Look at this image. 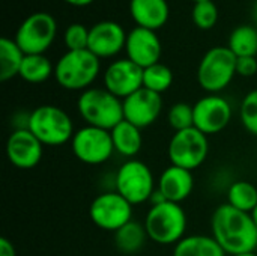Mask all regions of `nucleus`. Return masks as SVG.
Returning a JSON list of instances; mask_svg holds the SVG:
<instances>
[{
	"mask_svg": "<svg viewBox=\"0 0 257 256\" xmlns=\"http://www.w3.org/2000/svg\"><path fill=\"white\" fill-rule=\"evenodd\" d=\"M230 256H257L254 252H250V253H241V255H230Z\"/></svg>",
	"mask_w": 257,
	"mask_h": 256,
	"instance_id": "c9c22d12",
	"label": "nucleus"
},
{
	"mask_svg": "<svg viewBox=\"0 0 257 256\" xmlns=\"http://www.w3.org/2000/svg\"><path fill=\"white\" fill-rule=\"evenodd\" d=\"M114 152H117L122 157L133 158L136 157L142 146H143V136H142V128L133 125L128 121L119 122L113 130H110Z\"/></svg>",
	"mask_w": 257,
	"mask_h": 256,
	"instance_id": "aec40b11",
	"label": "nucleus"
},
{
	"mask_svg": "<svg viewBox=\"0 0 257 256\" xmlns=\"http://www.w3.org/2000/svg\"><path fill=\"white\" fill-rule=\"evenodd\" d=\"M194 189V177L191 170L170 164L166 167L157 183V190L164 196L166 201L181 204L184 202Z\"/></svg>",
	"mask_w": 257,
	"mask_h": 256,
	"instance_id": "a211bd4d",
	"label": "nucleus"
},
{
	"mask_svg": "<svg viewBox=\"0 0 257 256\" xmlns=\"http://www.w3.org/2000/svg\"><path fill=\"white\" fill-rule=\"evenodd\" d=\"M0 256H17L15 246L12 244L11 240L2 237L0 238Z\"/></svg>",
	"mask_w": 257,
	"mask_h": 256,
	"instance_id": "473e14b6",
	"label": "nucleus"
},
{
	"mask_svg": "<svg viewBox=\"0 0 257 256\" xmlns=\"http://www.w3.org/2000/svg\"><path fill=\"white\" fill-rule=\"evenodd\" d=\"M54 75V66L45 54H26L20 68L18 77L32 84L47 81Z\"/></svg>",
	"mask_w": 257,
	"mask_h": 256,
	"instance_id": "5701e85b",
	"label": "nucleus"
},
{
	"mask_svg": "<svg viewBox=\"0 0 257 256\" xmlns=\"http://www.w3.org/2000/svg\"><path fill=\"white\" fill-rule=\"evenodd\" d=\"M101 69L99 57L86 50H68L54 65V78L66 91H86Z\"/></svg>",
	"mask_w": 257,
	"mask_h": 256,
	"instance_id": "7ed1b4c3",
	"label": "nucleus"
},
{
	"mask_svg": "<svg viewBox=\"0 0 257 256\" xmlns=\"http://www.w3.org/2000/svg\"><path fill=\"white\" fill-rule=\"evenodd\" d=\"M63 41L68 50H86L89 42V29L80 23H74L66 27Z\"/></svg>",
	"mask_w": 257,
	"mask_h": 256,
	"instance_id": "7c9ffc66",
	"label": "nucleus"
},
{
	"mask_svg": "<svg viewBox=\"0 0 257 256\" xmlns=\"http://www.w3.org/2000/svg\"><path fill=\"white\" fill-rule=\"evenodd\" d=\"M57 24L48 12H35L29 15L18 27L14 41L24 54H44L53 44Z\"/></svg>",
	"mask_w": 257,
	"mask_h": 256,
	"instance_id": "9d476101",
	"label": "nucleus"
},
{
	"mask_svg": "<svg viewBox=\"0 0 257 256\" xmlns=\"http://www.w3.org/2000/svg\"><path fill=\"white\" fill-rule=\"evenodd\" d=\"M239 116L244 128L257 137V89L250 91L239 107Z\"/></svg>",
	"mask_w": 257,
	"mask_h": 256,
	"instance_id": "c756f323",
	"label": "nucleus"
},
{
	"mask_svg": "<svg viewBox=\"0 0 257 256\" xmlns=\"http://www.w3.org/2000/svg\"><path fill=\"white\" fill-rule=\"evenodd\" d=\"M227 204L239 211L250 213L257 207V186L250 181H235L227 189Z\"/></svg>",
	"mask_w": 257,
	"mask_h": 256,
	"instance_id": "393cba45",
	"label": "nucleus"
},
{
	"mask_svg": "<svg viewBox=\"0 0 257 256\" xmlns=\"http://www.w3.org/2000/svg\"><path fill=\"white\" fill-rule=\"evenodd\" d=\"M172 83H173V72L167 65L161 62L143 69V88L152 92L161 95L163 92L170 89Z\"/></svg>",
	"mask_w": 257,
	"mask_h": 256,
	"instance_id": "bb28decb",
	"label": "nucleus"
},
{
	"mask_svg": "<svg viewBox=\"0 0 257 256\" xmlns=\"http://www.w3.org/2000/svg\"><path fill=\"white\" fill-rule=\"evenodd\" d=\"M122 106L125 121L139 128H146L160 118L163 112V98L160 94L142 88L122 100Z\"/></svg>",
	"mask_w": 257,
	"mask_h": 256,
	"instance_id": "4468645a",
	"label": "nucleus"
},
{
	"mask_svg": "<svg viewBox=\"0 0 257 256\" xmlns=\"http://www.w3.org/2000/svg\"><path fill=\"white\" fill-rule=\"evenodd\" d=\"M24 53L14 39H0V80L8 81L20 74Z\"/></svg>",
	"mask_w": 257,
	"mask_h": 256,
	"instance_id": "b1692460",
	"label": "nucleus"
},
{
	"mask_svg": "<svg viewBox=\"0 0 257 256\" xmlns=\"http://www.w3.org/2000/svg\"><path fill=\"white\" fill-rule=\"evenodd\" d=\"M133 208L134 205L116 190L104 192L90 202L89 217L99 229L116 232L133 220Z\"/></svg>",
	"mask_w": 257,
	"mask_h": 256,
	"instance_id": "9b49d317",
	"label": "nucleus"
},
{
	"mask_svg": "<svg viewBox=\"0 0 257 256\" xmlns=\"http://www.w3.org/2000/svg\"><path fill=\"white\" fill-rule=\"evenodd\" d=\"M191 18L199 29H212L218 21V8L214 0L197 2L194 3V8L191 11Z\"/></svg>",
	"mask_w": 257,
	"mask_h": 256,
	"instance_id": "cd10ccee",
	"label": "nucleus"
},
{
	"mask_svg": "<svg viewBox=\"0 0 257 256\" xmlns=\"http://www.w3.org/2000/svg\"><path fill=\"white\" fill-rule=\"evenodd\" d=\"M194 127L206 136L223 131L232 119L230 103L218 94H209L193 106Z\"/></svg>",
	"mask_w": 257,
	"mask_h": 256,
	"instance_id": "f8f14e48",
	"label": "nucleus"
},
{
	"mask_svg": "<svg viewBox=\"0 0 257 256\" xmlns=\"http://www.w3.org/2000/svg\"><path fill=\"white\" fill-rule=\"evenodd\" d=\"M44 154V145L29 128L14 130L6 140V157L18 169H33L39 164Z\"/></svg>",
	"mask_w": 257,
	"mask_h": 256,
	"instance_id": "2eb2a0df",
	"label": "nucleus"
},
{
	"mask_svg": "<svg viewBox=\"0 0 257 256\" xmlns=\"http://www.w3.org/2000/svg\"><path fill=\"white\" fill-rule=\"evenodd\" d=\"M114 190L131 205L149 202L157 190V183L151 167L136 158L126 160L116 172Z\"/></svg>",
	"mask_w": 257,
	"mask_h": 256,
	"instance_id": "0eeeda50",
	"label": "nucleus"
},
{
	"mask_svg": "<svg viewBox=\"0 0 257 256\" xmlns=\"http://www.w3.org/2000/svg\"><path fill=\"white\" fill-rule=\"evenodd\" d=\"M251 217H253V222H254V225H256L257 228V207L251 211Z\"/></svg>",
	"mask_w": 257,
	"mask_h": 256,
	"instance_id": "f704fd0d",
	"label": "nucleus"
},
{
	"mask_svg": "<svg viewBox=\"0 0 257 256\" xmlns=\"http://www.w3.org/2000/svg\"><path fill=\"white\" fill-rule=\"evenodd\" d=\"M149 240L145 225L131 220L119 231L114 232V246L123 255H136L139 253L146 241Z\"/></svg>",
	"mask_w": 257,
	"mask_h": 256,
	"instance_id": "4be33fe9",
	"label": "nucleus"
},
{
	"mask_svg": "<svg viewBox=\"0 0 257 256\" xmlns=\"http://www.w3.org/2000/svg\"><path fill=\"white\" fill-rule=\"evenodd\" d=\"M253 15H254V18H256V21H257V0H256V3H254V9H253Z\"/></svg>",
	"mask_w": 257,
	"mask_h": 256,
	"instance_id": "e433bc0d",
	"label": "nucleus"
},
{
	"mask_svg": "<svg viewBox=\"0 0 257 256\" xmlns=\"http://www.w3.org/2000/svg\"><path fill=\"white\" fill-rule=\"evenodd\" d=\"M130 12L139 27L155 32L167 23L170 8L167 0H131Z\"/></svg>",
	"mask_w": 257,
	"mask_h": 256,
	"instance_id": "6ab92c4d",
	"label": "nucleus"
},
{
	"mask_svg": "<svg viewBox=\"0 0 257 256\" xmlns=\"http://www.w3.org/2000/svg\"><path fill=\"white\" fill-rule=\"evenodd\" d=\"M236 74L241 77H253L257 74L256 56L238 57L236 60Z\"/></svg>",
	"mask_w": 257,
	"mask_h": 256,
	"instance_id": "2f4dec72",
	"label": "nucleus"
},
{
	"mask_svg": "<svg viewBox=\"0 0 257 256\" xmlns=\"http://www.w3.org/2000/svg\"><path fill=\"white\" fill-rule=\"evenodd\" d=\"M77 110L86 125L102 130H113L123 121L122 100L105 88H89L77 100Z\"/></svg>",
	"mask_w": 257,
	"mask_h": 256,
	"instance_id": "f03ea898",
	"label": "nucleus"
},
{
	"mask_svg": "<svg viewBox=\"0 0 257 256\" xmlns=\"http://www.w3.org/2000/svg\"><path fill=\"white\" fill-rule=\"evenodd\" d=\"M173 256H227L212 235H185L173 249Z\"/></svg>",
	"mask_w": 257,
	"mask_h": 256,
	"instance_id": "412c9836",
	"label": "nucleus"
},
{
	"mask_svg": "<svg viewBox=\"0 0 257 256\" xmlns=\"http://www.w3.org/2000/svg\"><path fill=\"white\" fill-rule=\"evenodd\" d=\"M104 88L114 97L125 100L143 88V68L128 57L117 59L108 65L102 77Z\"/></svg>",
	"mask_w": 257,
	"mask_h": 256,
	"instance_id": "ddd939ff",
	"label": "nucleus"
},
{
	"mask_svg": "<svg viewBox=\"0 0 257 256\" xmlns=\"http://www.w3.org/2000/svg\"><path fill=\"white\" fill-rule=\"evenodd\" d=\"M211 235L227 256L250 253L257 249V228L251 214L239 211L227 202L214 210Z\"/></svg>",
	"mask_w": 257,
	"mask_h": 256,
	"instance_id": "f257e3e1",
	"label": "nucleus"
},
{
	"mask_svg": "<svg viewBox=\"0 0 257 256\" xmlns=\"http://www.w3.org/2000/svg\"><path fill=\"white\" fill-rule=\"evenodd\" d=\"M143 225L151 241L160 246H176L185 237L188 222L181 204L166 201L151 205Z\"/></svg>",
	"mask_w": 257,
	"mask_h": 256,
	"instance_id": "20e7f679",
	"label": "nucleus"
},
{
	"mask_svg": "<svg viewBox=\"0 0 257 256\" xmlns=\"http://www.w3.org/2000/svg\"><path fill=\"white\" fill-rule=\"evenodd\" d=\"M227 47L236 57H247L257 54V29L253 26H238L229 36Z\"/></svg>",
	"mask_w": 257,
	"mask_h": 256,
	"instance_id": "a878e982",
	"label": "nucleus"
},
{
	"mask_svg": "<svg viewBox=\"0 0 257 256\" xmlns=\"http://www.w3.org/2000/svg\"><path fill=\"white\" fill-rule=\"evenodd\" d=\"M126 35L119 23L111 20L99 21L89 29L87 50L99 59L113 57L125 48Z\"/></svg>",
	"mask_w": 257,
	"mask_h": 256,
	"instance_id": "dca6fc26",
	"label": "nucleus"
},
{
	"mask_svg": "<svg viewBox=\"0 0 257 256\" xmlns=\"http://www.w3.org/2000/svg\"><path fill=\"white\" fill-rule=\"evenodd\" d=\"M208 154V136L199 131L196 127L182 131H175L167 146L170 164L184 167L191 172L206 161Z\"/></svg>",
	"mask_w": 257,
	"mask_h": 256,
	"instance_id": "6e6552de",
	"label": "nucleus"
},
{
	"mask_svg": "<svg viewBox=\"0 0 257 256\" xmlns=\"http://www.w3.org/2000/svg\"><path fill=\"white\" fill-rule=\"evenodd\" d=\"M167 121L175 131H182L194 127V113L193 106L187 103H176L169 109Z\"/></svg>",
	"mask_w": 257,
	"mask_h": 256,
	"instance_id": "c85d7f7f",
	"label": "nucleus"
},
{
	"mask_svg": "<svg viewBox=\"0 0 257 256\" xmlns=\"http://www.w3.org/2000/svg\"><path fill=\"white\" fill-rule=\"evenodd\" d=\"M71 149L78 161L89 166L102 164L114 154L110 131L92 125H84L74 133Z\"/></svg>",
	"mask_w": 257,
	"mask_h": 256,
	"instance_id": "1a4fd4ad",
	"label": "nucleus"
},
{
	"mask_svg": "<svg viewBox=\"0 0 257 256\" xmlns=\"http://www.w3.org/2000/svg\"><path fill=\"white\" fill-rule=\"evenodd\" d=\"M27 128L44 146H60L71 142L74 124L71 116L60 107L44 104L29 113Z\"/></svg>",
	"mask_w": 257,
	"mask_h": 256,
	"instance_id": "39448f33",
	"label": "nucleus"
},
{
	"mask_svg": "<svg viewBox=\"0 0 257 256\" xmlns=\"http://www.w3.org/2000/svg\"><path fill=\"white\" fill-rule=\"evenodd\" d=\"M125 51L130 60L145 69L160 62L163 48L157 32L137 26L126 35Z\"/></svg>",
	"mask_w": 257,
	"mask_h": 256,
	"instance_id": "f3484780",
	"label": "nucleus"
},
{
	"mask_svg": "<svg viewBox=\"0 0 257 256\" xmlns=\"http://www.w3.org/2000/svg\"><path fill=\"white\" fill-rule=\"evenodd\" d=\"M194 3H197V2H205V0H193Z\"/></svg>",
	"mask_w": 257,
	"mask_h": 256,
	"instance_id": "4c0bfd02",
	"label": "nucleus"
},
{
	"mask_svg": "<svg viewBox=\"0 0 257 256\" xmlns=\"http://www.w3.org/2000/svg\"><path fill=\"white\" fill-rule=\"evenodd\" d=\"M65 2L72 6H86V5H90L93 0H65Z\"/></svg>",
	"mask_w": 257,
	"mask_h": 256,
	"instance_id": "72a5a7b5",
	"label": "nucleus"
},
{
	"mask_svg": "<svg viewBox=\"0 0 257 256\" xmlns=\"http://www.w3.org/2000/svg\"><path fill=\"white\" fill-rule=\"evenodd\" d=\"M238 57L229 47H212L205 53L197 66V81L209 94H218L226 89L236 75Z\"/></svg>",
	"mask_w": 257,
	"mask_h": 256,
	"instance_id": "423d86ee",
	"label": "nucleus"
}]
</instances>
